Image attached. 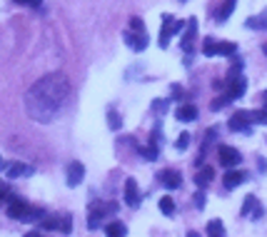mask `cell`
<instances>
[{"label":"cell","mask_w":267,"mask_h":237,"mask_svg":"<svg viewBox=\"0 0 267 237\" xmlns=\"http://www.w3.org/2000/svg\"><path fill=\"white\" fill-rule=\"evenodd\" d=\"M245 25H247L250 30H267V8H265L260 15H250V18L245 20Z\"/></svg>","instance_id":"cell-16"},{"label":"cell","mask_w":267,"mask_h":237,"mask_svg":"<svg viewBox=\"0 0 267 237\" xmlns=\"http://www.w3.org/2000/svg\"><path fill=\"white\" fill-rule=\"evenodd\" d=\"M105 235L107 237H125L128 235V227L123 222H118V220H112V222L105 225Z\"/></svg>","instance_id":"cell-18"},{"label":"cell","mask_w":267,"mask_h":237,"mask_svg":"<svg viewBox=\"0 0 267 237\" xmlns=\"http://www.w3.org/2000/svg\"><path fill=\"white\" fill-rule=\"evenodd\" d=\"M250 123H255V117H252V110H237L233 117H230V130H235V133H245V135H250L252 133V128H250Z\"/></svg>","instance_id":"cell-4"},{"label":"cell","mask_w":267,"mask_h":237,"mask_svg":"<svg viewBox=\"0 0 267 237\" xmlns=\"http://www.w3.org/2000/svg\"><path fill=\"white\" fill-rule=\"evenodd\" d=\"M235 53H237V45H235V43H230V40H220V55L233 58Z\"/></svg>","instance_id":"cell-23"},{"label":"cell","mask_w":267,"mask_h":237,"mask_svg":"<svg viewBox=\"0 0 267 237\" xmlns=\"http://www.w3.org/2000/svg\"><path fill=\"white\" fill-rule=\"evenodd\" d=\"M195 205H198V210H202V207H205V192H202V190L195 195Z\"/></svg>","instance_id":"cell-35"},{"label":"cell","mask_w":267,"mask_h":237,"mask_svg":"<svg viewBox=\"0 0 267 237\" xmlns=\"http://www.w3.org/2000/svg\"><path fill=\"white\" fill-rule=\"evenodd\" d=\"M70 80L63 72H50L40 77L28 93H25V112L35 123L48 125L63 112L67 98H70Z\"/></svg>","instance_id":"cell-1"},{"label":"cell","mask_w":267,"mask_h":237,"mask_svg":"<svg viewBox=\"0 0 267 237\" xmlns=\"http://www.w3.org/2000/svg\"><path fill=\"white\" fill-rule=\"evenodd\" d=\"M60 220H63V225H60V232H65V235H67V232L72 230V225H70V222H72V217H70V215H63Z\"/></svg>","instance_id":"cell-33"},{"label":"cell","mask_w":267,"mask_h":237,"mask_svg":"<svg viewBox=\"0 0 267 237\" xmlns=\"http://www.w3.org/2000/svg\"><path fill=\"white\" fill-rule=\"evenodd\" d=\"M140 200H142V195H140L137 182H135L133 177H128V180H125V203H128L130 207H137Z\"/></svg>","instance_id":"cell-9"},{"label":"cell","mask_w":267,"mask_h":237,"mask_svg":"<svg viewBox=\"0 0 267 237\" xmlns=\"http://www.w3.org/2000/svg\"><path fill=\"white\" fill-rule=\"evenodd\" d=\"M262 53H265V55H267V43H265V45H262Z\"/></svg>","instance_id":"cell-41"},{"label":"cell","mask_w":267,"mask_h":237,"mask_svg":"<svg viewBox=\"0 0 267 237\" xmlns=\"http://www.w3.org/2000/svg\"><path fill=\"white\" fill-rule=\"evenodd\" d=\"M252 117H255V123L267 125V102H265V107H262V110H252Z\"/></svg>","instance_id":"cell-27"},{"label":"cell","mask_w":267,"mask_h":237,"mask_svg":"<svg viewBox=\"0 0 267 237\" xmlns=\"http://www.w3.org/2000/svg\"><path fill=\"white\" fill-rule=\"evenodd\" d=\"M85 177V165L83 163H70L67 165V185L70 187H78Z\"/></svg>","instance_id":"cell-10"},{"label":"cell","mask_w":267,"mask_h":237,"mask_svg":"<svg viewBox=\"0 0 267 237\" xmlns=\"http://www.w3.org/2000/svg\"><path fill=\"white\" fill-rule=\"evenodd\" d=\"M245 88L247 85H245V80H242L240 75H230V80L225 83V95L230 98V100H237V98L245 95Z\"/></svg>","instance_id":"cell-6"},{"label":"cell","mask_w":267,"mask_h":237,"mask_svg":"<svg viewBox=\"0 0 267 237\" xmlns=\"http://www.w3.org/2000/svg\"><path fill=\"white\" fill-rule=\"evenodd\" d=\"M158 180H160V185L167 187V190H177V187L182 185V177H180L177 170H163V172L158 175Z\"/></svg>","instance_id":"cell-11"},{"label":"cell","mask_w":267,"mask_h":237,"mask_svg":"<svg viewBox=\"0 0 267 237\" xmlns=\"http://www.w3.org/2000/svg\"><path fill=\"white\" fill-rule=\"evenodd\" d=\"M3 170H8V165H5V160H3V157H0V172H3Z\"/></svg>","instance_id":"cell-38"},{"label":"cell","mask_w":267,"mask_h":237,"mask_svg":"<svg viewBox=\"0 0 267 237\" xmlns=\"http://www.w3.org/2000/svg\"><path fill=\"white\" fill-rule=\"evenodd\" d=\"M187 145H190V133H180V137H177V150H187Z\"/></svg>","instance_id":"cell-31"},{"label":"cell","mask_w":267,"mask_h":237,"mask_svg":"<svg viewBox=\"0 0 267 237\" xmlns=\"http://www.w3.org/2000/svg\"><path fill=\"white\" fill-rule=\"evenodd\" d=\"M125 40L135 53H142L147 48V35L145 33H125Z\"/></svg>","instance_id":"cell-13"},{"label":"cell","mask_w":267,"mask_h":237,"mask_svg":"<svg viewBox=\"0 0 267 237\" xmlns=\"http://www.w3.org/2000/svg\"><path fill=\"white\" fill-rule=\"evenodd\" d=\"M8 203H10V205H8V217H13V220L45 217V212H43V210H33V205H30V203H25L23 197H10Z\"/></svg>","instance_id":"cell-2"},{"label":"cell","mask_w":267,"mask_h":237,"mask_svg":"<svg viewBox=\"0 0 267 237\" xmlns=\"http://www.w3.org/2000/svg\"><path fill=\"white\" fill-rule=\"evenodd\" d=\"M170 93H172L175 98H180V95H182V90H180V85H172V88H170Z\"/></svg>","instance_id":"cell-37"},{"label":"cell","mask_w":267,"mask_h":237,"mask_svg":"<svg viewBox=\"0 0 267 237\" xmlns=\"http://www.w3.org/2000/svg\"><path fill=\"white\" fill-rule=\"evenodd\" d=\"M202 55H205V58L220 55V40H212V37H207L205 45H202Z\"/></svg>","instance_id":"cell-21"},{"label":"cell","mask_w":267,"mask_h":237,"mask_svg":"<svg viewBox=\"0 0 267 237\" xmlns=\"http://www.w3.org/2000/svg\"><path fill=\"white\" fill-rule=\"evenodd\" d=\"M245 180H247V172H240V170H227V175L222 177V182H225L227 190H235V187L242 185Z\"/></svg>","instance_id":"cell-14"},{"label":"cell","mask_w":267,"mask_h":237,"mask_svg":"<svg viewBox=\"0 0 267 237\" xmlns=\"http://www.w3.org/2000/svg\"><path fill=\"white\" fill-rule=\"evenodd\" d=\"M13 3L25 5V8H40V5H43V0H13Z\"/></svg>","instance_id":"cell-30"},{"label":"cell","mask_w":267,"mask_h":237,"mask_svg":"<svg viewBox=\"0 0 267 237\" xmlns=\"http://www.w3.org/2000/svg\"><path fill=\"white\" fill-rule=\"evenodd\" d=\"M130 30H133V33H145L142 20H140V18H130Z\"/></svg>","instance_id":"cell-32"},{"label":"cell","mask_w":267,"mask_h":237,"mask_svg":"<svg viewBox=\"0 0 267 237\" xmlns=\"http://www.w3.org/2000/svg\"><path fill=\"white\" fill-rule=\"evenodd\" d=\"M175 117H177L180 123H193V120H198V107L193 102H182L175 110Z\"/></svg>","instance_id":"cell-12"},{"label":"cell","mask_w":267,"mask_h":237,"mask_svg":"<svg viewBox=\"0 0 267 237\" xmlns=\"http://www.w3.org/2000/svg\"><path fill=\"white\" fill-rule=\"evenodd\" d=\"M262 100H265V102H267V90H265V93H262Z\"/></svg>","instance_id":"cell-40"},{"label":"cell","mask_w":267,"mask_h":237,"mask_svg":"<svg viewBox=\"0 0 267 237\" xmlns=\"http://www.w3.org/2000/svg\"><path fill=\"white\" fill-rule=\"evenodd\" d=\"M8 200H10V185L0 182V205H3V203H8Z\"/></svg>","instance_id":"cell-29"},{"label":"cell","mask_w":267,"mask_h":237,"mask_svg":"<svg viewBox=\"0 0 267 237\" xmlns=\"http://www.w3.org/2000/svg\"><path fill=\"white\" fill-rule=\"evenodd\" d=\"M212 180H215V170H212V168H200V172H198V177H195L198 187H200V190H205Z\"/></svg>","instance_id":"cell-19"},{"label":"cell","mask_w":267,"mask_h":237,"mask_svg":"<svg viewBox=\"0 0 267 237\" xmlns=\"http://www.w3.org/2000/svg\"><path fill=\"white\" fill-rule=\"evenodd\" d=\"M252 207H257V197H255V195H247V197H245V203H242L240 215H245V217H247V215L252 212Z\"/></svg>","instance_id":"cell-24"},{"label":"cell","mask_w":267,"mask_h":237,"mask_svg":"<svg viewBox=\"0 0 267 237\" xmlns=\"http://www.w3.org/2000/svg\"><path fill=\"white\" fill-rule=\"evenodd\" d=\"M107 125H110V130H120V128H123L120 115H118L115 110H110V112H107Z\"/></svg>","instance_id":"cell-26"},{"label":"cell","mask_w":267,"mask_h":237,"mask_svg":"<svg viewBox=\"0 0 267 237\" xmlns=\"http://www.w3.org/2000/svg\"><path fill=\"white\" fill-rule=\"evenodd\" d=\"M227 102H230V98H227V95H222V98H217V100H215V102H212L210 107H212V110H222V107H225Z\"/></svg>","instance_id":"cell-34"},{"label":"cell","mask_w":267,"mask_h":237,"mask_svg":"<svg viewBox=\"0 0 267 237\" xmlns=\"http://www.w3.org/2000/svg\"><path fill=\"white\" fill-rule=\"evenodd\" d=\"M217 160H220L222 168L233 170V168H237V165L242 163V155H240L235 147H230V145H220V147H217Z\"/></svg>","instance_id":"cell-5"},{"label":"cell","mask_w":267,"mask_h":237,"mask_svg":"<svg viewBox=\"0 0 267 237\" xmlns=\"http://www.w3.org/2000/svg\"><path fill=\"white\" fill-rule=\"evenodd\" d=\"M235 5H237V0H222V5H220L217 13H215L217 23H225L227 18H230V15L235 13Z\"/></svg>","instance_id":"cell-15"},{"label":"cell","mask_w":267,"mask_h":237,"mask_svg":"<svg viewBox=\"0 0 267 237\" xmlns=\"http://www.w3.org/2000/svg\"><path fill=\"white\" fill-rule=\"evenodd\" d=\"M60 222H63V220H60ZM60 222H58L55 215H45L43 222H40V227H43V230H60Z\"/></svg>","instance_id":"cell-25"},{"label":"cell","mask_w":267,"mask_h":237,"mask_svg":"<svg viewBox=\"0 0 267 237\" xmlns=\"http://www.w3.org/2000/svg\"><path fill=\"white\" fill-rule=\"evenodd\" d=\"M115 212H118L115 203H95L90 207V215H88V230H98L100 222H105L107 217H112Z\"/></svg>","instance_id":"cell-3"},{"label":"cell","mask_w":267,"mask_h":237,"mask_svg":"<svg viewBox=\"0 0 267 237\" xmlns=\"http://www.w3.org/2000/svg\"><path fill=\"white\" fill-rule=\"evenodd\" d=\"M187 237H200V232H195V230H190V232H187Z\"/></svg>","instance_id":"cell-39"},{"label":"cell","mask_w":267,"mask_h":237,"mask_svg":"<svg viewBox=\"0 0 267 237\" xmlns=\"http://www.w3.org/2000/svg\"><path fill=\"white\" fill-rule=\"evenodd\" d=\"M195 35H198V20H195V18H190L187 25H185V35H182V40H180V45H182L185 53L193 50V40H195Z\"/></svg>","instance_id":"cell-8"},{"label":"cell","mask_w":267,"mask_h":237,"mask_svg":"<svg viewBox=\"0 0 267 237\" xmlns=\"http://www.w3.org/2000/svg\"><path fill=\"white\" fill-rule=\"evenodd\" d=\"M167 110V102L165 100H155V112H165Z\"/></svg>","instance_id":"cell-36"},{"label":"cell","mask_w":267,"mask_h":237,"mask_svg":"<svg viewBox=\"0 0 267 237\" xmlns=\"http://www.w3.org/2000/svg\"><path fill=\"white\" fill-rule=\"evenodd\" d=\"M175 210H177V207H175V200H172V197H170V195H165V197H160V212H163V215H167V217H172V215H175Z\"/></svg>","instance_id":"cell-20"},{"label":"cell","mask_w":267,"mask_h":237,"mask_svg":"<svg viewBox=\"0 0 267 237\" xmlns=\"http://www.w3.org/2000/svg\"><path fill=\"white\" fill-rule=\"evenodd\" d=\"M140 152H142V157H147V160H155V157H158V145H152V140H150V145L142 147Z\"/></svg>","instance_id":"cell-28"},{"label":"cell","mask_w":267,"mask_h":237,"mask_svg":"<svg viewBox=\"0 0 267 237\" xmlns=\"http://www.w3.org/2000/svg\"><path fill=\"white\" fill-rule=\"evenodd\" d=\"M5 172H8L10 180H15V177H23V175H33V168L25 165V163H13V165H8Z\"/></svg>","instance_id":"cell-17"},{"label":"cell","mask_w":267,"mask_h":237,"mask_svg":"<svg viewBox=\"0 0 267 237\" xmlns=\"http://www.w3.org/2000/svg\"><path fill=\"white\" fill-rule=\"evenodd\" d=\"M207 235L210 237H225V227H222V220H212L207 225Z\"/></svg>","instance_id":"cell-22"},{"label":"cell","mask_w":267,"mask_h":237,"mask_svg":"<svg viewBox=\"0 0 267 237\" xmlns=\"http://www.w3.org/2000/svg\"><path fill=\"white\" fill-rule=\"evenodd\" d=\"M175 25H177V20H175L172 15H165V18H163V28H160V48H167V45H170V37L177 35Z\"/></svg>","instance_id":"cell-7"}]
</instances>
